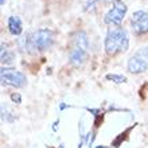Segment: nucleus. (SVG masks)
<instances>
[{
  "label": "nucleus",
  "instance_id": "nucleus-11",
  "mask_svg": "<svg viewBox=\"0 0 148 148\" xmlns=\"http://www.w3.org/2000/svg\"><path fill=\"white\" fill-rule=\"evenodd\" d=\"M11 100L15 102V104H20V102H22V96H20L19 93H12L11 94Z\"/></svg>",
  "mask_w": 148,
  "mask_h": 148
},
{
  "label": "nucleus",
  "instance_id": "nucleus-7",
  "mask_svg": "<svg viewBox=\"0 0 148 148\" xmlns=\"http://www.w3.org/2000/svg\"><path fill=\"white\" fill-rule=\"evenodd\" d=\"M88 58V47L79 46L77 43H71V49L69 53V59L70 63L74 66H79Z\"/></svg>",
  "mask_w": 148,
  "mask_h": 148
},
{
  "label": "nucleus",
  "instance_id": "nucleus-1",
  "mask_svg": "<svg viewBox=\"0 0 148 148\" xmlns=\"http://www.w3.org/2000/svg\"><path fill=\"white\" fill-rule=\"evenodd\" d=\"M54 42V34L49 28H42L31 32L30 35L20 38L19 43L24 51L35 53V51H45Z\"/></svg>",
  "mask_w": 148,
  "mask_h": 148
},
{
  "label": "nucleus",
  "instance_id": "nucleus-5",
  "mask_svg": "<svg viewBox=\"0 0 148 148\" xmlns=\"http://www.w3.org/2000/svg\"><path fill=\"white\" fill-rule=\"evenodd\" d=\"M0 78L4 85L14 86V88H23L27 84V77L22 71L10 69V67H1Z\"/></svg>",
  "mask_w": 148,
  "mask_h": 148
},
{
  "label": "nucleus",
  "instance_id": "nucleus-12",
  "mask_svg": "<svg viewBox=\"0 0 148 148\" xmlns=\"http://www.w3.org/2000/svg\"><path fill=\"white\" fill-rule=\"evenodd\" d=\"M59 108H61V109H66V108H69V105H66V104H61V105H59Z\"/></svg>",
  "mask_w": 148,
  "mask_h": 148
},
{
  "label": "nucleus",
  "instance_id": "nucleus-3",
  "mask_svg": "<svg viewBox=\"0 0 148 148\" xmlns=\"http://www.w3.org/2000/svg\"><path fill=\"white\" fill-rule=\"evenodd\" d=\"M127 10H128V7L123 0H112V8L105 14L104 22L109 26L120 27V24L123 23V20L125 18Z\"/></svg>",
  "mask_w": 148,
  "mask_h": 148
},
{
  "label": "nucleus",
  "instance_id": "nucleus-9",
  "mask_svg": "<svg viewBox=\"0 0 148 148\" xmlns=\"http://www.w3.org/2000/svg\"><path fill=\"white\" fill-rule=\"evenodd\" d=\"M14 58H15L14 53L8 49L5 43H1V62L5 63V65H10V63L14 62Z\"/></svg>",
  "mask_w": 148,
  "mask_h": 148
},
{
  "label": "nucleus",
  "instance_id": "nucleus-13",
  "mask_svg": "<svg viewBox=\"0 0 148 148\" xmlns=\"http://www.w3.org/2000/svg\"><path fill=\"white\" fill-rule=\"evenodd\" d=\"M58 124H59V120H58V121H55V123H54V127H53V131H57V128H58L57 125H58Z\"/></svg>",
  "mask_w": 148,
  "mask_h": 148
},
{
  "label": "nucleus",
  "instance_id": "nucleus-10",
  "mask_svg": "<svg viewBox=\"0 0 148 148\" xmlns=\"http://www.w3.org/2000/svg\"><path fill=\"white\" fill-rule=\"evenodd\" d=\"M106 79L114 82V84H124L127 82V77L123 74H106Z\"/></svg>",
  "mask_w": 148,
  "mask_h": 148
},
{
  "label": "nucleus",
  "instance_id": "nucleus-15",
  "mask_svg": "<svg viewBox=\"0 0 148 148\" xmlns=\"http://www.w3.org/2000/svg\"><path fill=\"white\" fill-rule=\"evenodd\" d=\"M4 1H5V0H0V4H1V5H4Z\"/></svg>",
  "mask_w": 148,
  "mask_h": 148
},
{
  "label": "nucleus",
  "instance_id": "nucleus-14",
  "mask_svg": "<svg viewBox=\"0 0 148 148\" xmlns=\"http://www.w3.org/2000/svg\"><path fill=\"white\" fill-rule=\"evenodd\" d=\"M96 148H108V147H106V145H97Z\"/></svg>",
  "mask_w": 148,
  "mask_h": 148
},
{
  "label": "nucleus",
  "instance_id": "nucleus-8",
  "mask_svg": "<svg viewBox=\"0 0 148 148\" xmlns=\"http://www.w3.org/2000/svg\"><path fill=\"white\" fill-rule=\"evenodd\" d=\"M8 31L15 36L20 35L23 32V23H22L20 18H18V16H10L8 18Z\"/></svg>",
  "mask_w": 148,
  "mask_h": 148
},
{
  "label": "nucleus",
  "instance_id": "nucleus-4",
  "mask_svg": "<svg viewBox=\"0 0 148 148\" xmlns=\"http://www.w3.org/2000/svg\"><path fill=\"white\" fill-rule=\"evenodd\" d=\"M127 69L131 74L144 73L148 69V47H141L128 59Z\"/></svg>",
  "mask_w": 148,
  "mask_h": 148
},
{
  "label": "nucleus",
  "instance_id": "nucleus-2",
  "mask_svg": "<svg viewBox=\"0 0 148 148\" xmlns=\"http://www.w3.org/2000/svg\"><path fill=\"white\" fill-rule=\"evenodd\" d=\"M129 47L128 32L121 27L109 28L105 36V51L108 55H116L124 53Z\"/></svg>",
  "mask_w": 148,
  "mask_h": 148
},
{
  "label": "nucleus",
  "instance_id": "nucleus-6",
  "mask_svg": "<svg viewBox=\"0 0 148 148\" xmlns=\"http://www.w3.org/2000/svg\"><path fill=\"white\" fill-rule=\"evenodd\" d=\"M131 27L136 35H143L148 32V12L139 10L131 16Z\"/></svg>",
  "mask_w": 148,
  "mask_h": 148
}]
</instances>
